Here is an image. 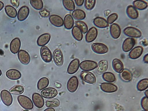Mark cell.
Instances as JSON below:
<instances>
[{"instance_id": "cell-1", "label": "cell", "mask_w": 148, "mask_h": 111, "mask_svg": "<svg viewBox=\"0 0 148 111\" xmlns=\"http://www.w3.org/2000/svg\"><path fill=\"white\" fill-rule=\"evenodd\" d=\"M17 100L19 104L23 108L29 110L33 109V103L30 99L28 97L20 95L18 96Z\"/></svg>"}, {"instance_id": "cell-2", "label": "cell", "mask_w": 148, "mask_h": 111, "mask_svg": "<svg viewBox=\"0 0 148 111\" xmlns=\"http://www.w3.org/2000/svg\"><path fill=\"white\" fill-rule=\"evenodd\" d=\"M123 32L129 38H139L142 35L141 31L138 29L132 27H129L125 28Z\"/></svg>"}, {"instance_id": "cell-3", "label": "cell", "mask_w": 148, "mask_h": 111, "mask_svg": "<svg viewBox=\"0 0 148 111\" xmlns=\"http://www.w3.org/2000/svg\"><path fill=\"white\" fill-rule=\"evenodd\" d=\"M91 48L92 50L97 54H105L107 53L109 51L107 46L101 43H94L92 45Z\"/></svg>"}, {"instance_id": "cell-4", "label": "cell", "mask_w": 148, "mask_h": 111, "mask_svg": "<svg viewBox=\"0 0 148 111\" xmlns=\"http://www.w3.org/2000/svg\"><path fill=\"white\" fill-rule=\"evenodd\" d=\"M40 53L42 58L45 62L50 63L52 61L53 56L52 52L46 46H43L41 47Z\"/></svg>"}, {"instance_id": "cell-5", "label": "cell", "mask_w": 148, "mask_h": 111, "mask_svg": "<svg viewBox=\"0 0 148 111\" xmlns=\"http://www.w3.org/2000/svg\"><path fill=\"white\" fill-rule=\"evenodd\" d=\"M96 62L91 60L83 61L79 64L80 69L84 71H90L95 69L97 66Z\"/></svg>"}, {"instance_id": "cell-6", "label": "cell", "mask_w": 148, "mask_h": 111, "mask_svg": "<svg viewBox=\"0 0 148 111\" xmlns=\"http://www.w3.org/2000/svg\"><path fill=\"white\" fill-rule=\"evenodd\" d=\"M80 76L83 81L90 84H94L96 81L95 75L90 72L83 71L80 73Z\"/></svg>"}, {"instance_id": "cell-7", "label": "cell", "mask_w": 148, "mask_h": 111, "mask_svg": "<svg viewBox=\"0 0 148 111\" xmlns=\"http://www.w3.org/2000/svg\"><path fill=\"white\" fill-rule=\"evenodd\" d=\"M79 82L78 78L76 76L71 77L68 80L67 88L70 92L73 93L75 92L78 89Z\"/></svg>"}, {"instance_id": "cell-8", "label": "cell", "mask_w": 148, "mask_h": 111, "mask_svg": "<svg viewBox=\"0 0 148 111\" xmlns=\"http://www.w3.org/2000/svg\"><path fill=\"white\" fill-rule=\"evenodd\" d=\"M1 97L3 103L7 106H10L13 103V97L11 93L7 90H4L1 91Z\"/></svg>"}, {"instance_id": "cell-9", "label": "cell", "mask_w": 148, "mask_h": 111, "mask_svg": "<svg viewBox=\"0 0 148 111\" xmlns=\"http://www.w3.org/2000/svg\"><path fill=\"white\" fill-rule=\"evenodd\" d=\"M136 43V41L134 38H128L126 39L123 42L122 49L124 52L127 53L131 51Z\"/></svg>"}, {"instance_id": "cell-10", "label": "cell", "mask_w": 148, "mask_h": 111, "mask_svg": "<svg viewBox=\"0 0 148 111\" xmlns=\"http://www.w3.org/2000/svg\"><path fill=\"white\" fill-rule=\"evenodd\" d=\"M55 63L58 66H61L64 63V57L62 52L60 49H56L54 51L53 55Z\"/></svg>"}, {"instance_id": "cell-11", "label": "cell", "mask_w": 148, "mask_h": 111, "mask_svg": "<svg viewBox=\"0 0 148 111\" xmlns=\"http://www.w3.org/2000/svg\"><path fill=\"white\" fill-rule=\"evenodd\" d=\"M18 59L22 64L28 65L30 62L31 58L29 53L26 51L21 50L18 54Z\"/></svg>"}, {"instance_id": "cell-12", "label": "cell", "mask_w": 148, "mask_h": 111, "mask_svg": "<svg viewBox=\"0 0 148 111\" xmlns=\"http://www.w3.org/2000/svg\"><path fill=\"white\" fill-rule=\"evenodd\" d=\"M110 31L111 36L115 39H118L121 33V27L117 23H114L111 25L110 27Z\"/></svg>"}, {"instance_id": "cell-13", "label": "cell", "mask_w": 148, "mask_h": 111, "mask_svg": "<svg viewBox=\"0 0 148 111\" xmlns=\"http://www.w3.org/2000/svg\"><path fill=\"white\" fill-rule=\"evenodd\" d=\"M97 35V29L94 27H91L85 35L86 41L88 43L93 42L96 39Z\"/></svg>"}, {"instance_id": "cell-14", "label": "cell", "mask_w": 148, "mask_h": 111, "mask_svg": "<svg viewBox=\"0 0 148 111\" xmlns=\"http://www.w3.org/2000/svg\"><path fill=\"white\" fill-rule=\"evenodd\" d=\"M30 12L28 7L26 6L22 7L18 10L17 14L18 20L20 21L25 20L28 17Z\"/></svg>"}, {"instance_id": "cell-15", "label": "cell", "mask_w": 148, "mask_h": 111, "mask_svg": "<svg viewBox=\"0 0 148 111\" xmlns=\"http://www.w3.org/2000/svg\"><path fill=\"white\" fill-rule=\"evenodd\" d=\"M80 64V61L78 59L73 60L70 62L67 71L70 75L75 73L78 70Z\"/></svg>"}, {"instance_id": "cell-16", "label": "cell", "mask_w": 148, "mask_h": 111, "mask_svg": "<svg viewBox=\"0 0 148 111\" xmlns=\"http://www.w3.org/2000/svg\"><path fill=\"white\" fill-rule=\"evenodd\" d=\"M41 95L47 99H51L56 97L58 94L57 90L53 88H49L43 90L41 92Z\"/></svg>"}, {"instance_id": "cell-17", "label": "cell", "mask_w": 148, "mask_h": 111, "mask_svg": "<svg viewBox=\"0 0 148 111\" xmlns=\"http://www.w3.org/2000/svg\"><path fill=\"white\" fill-rule=\"evenodd\" d=\"M32 100L34 104L37 108H42L45 104V101L42 96L38 93H34L32 96Z\"/></svg>"}, {"instance_id": "cell-18", "label": "cell", "mask_w": 148, "mask_h": 111, "mask_svg": "<svg viewBox=\"0 0 148 111\" xmlns=\"http://www.w3.org/2000/svg\"><path fill=\"white\" fill-rule=\"evenodd\" d=\"M144 51L143 47L138 46L132 49L129 53V57L132 59H136L140 58Z\"/></svg>"}, {"instance_id": "cell-19", "label": "cell", "mask_w": 148, "mask_h": 111, "mask_svg": "<svg viewBox=\"0 0 148 111\" xmlns=\"http://www.w3.org/2000/svg\"><path fill=\"white\" fill-rule=\"evenodd\" d=\"M21 45L20 39L18 38H16L11 41L10 45V51L14 54H17L19 51Z\"/></svg>"}, {"instance_id": "cell-20", "label": "cell", "mask_w": 148, "mask_h": 111, "mask_svg": "<svg viewBox=\"0 0 148 111\" xmlns=\"http://www.w3.org/2000/svg\"><path fill=\"white\" fill-rule=\"evenodd\" d=\"M49 20L53 25L56 27H60L64 25L63 19L58 15H51L49 17Z\"/></svg>"}, {"instance_id": "cell-21", "label": "cell", "mask_w": 148, "mask_h": 111, "mask_svg": "<svg viewBox=\"0 0 148 111\" xmlns=\"http://www.w3.org/2000/svg\"><path fill=\"white\" fill-rule=\"evenodd\" d=\"M101 90L106 93H113L116 92L118 88L116 85L109 83H103L101 85Z\"/></svg>"}, {"instance_id": "cell-22", "label": "cell", "mask_w": 148, "mask_h": 111, "mask_svg": "<svg viewBox=\"0 0 148 111\" xmlns=\"http://www.w3.org/2000/svg\"><path fill=\"white\" fill-rule=\"evenodd\" d=\"M6 75L9 79L14 80L19 79L21 77V74L20 71L14 69L8 70L6 72Z\"/></svg>"}, {"instance_id": "cell-23", "label": "cell", "mask_w": 148, "mask_h": 111, "mask_svg": "<svg viewBox=\"0 0 148 111\" xmlns=\"http://www.w3.org/2000/svg\"><path fill=\"white\" fill-rule=\"evenodd\" d=\"M51 35L47 33L43 34L40 36L37 40V44L40 47L44 46L50 42Z\"/></svg>"}, {"instance_id": "cell-24", "label": "cell", "mask_w": 148, "mask_h": 111, "mask_svg": "<svg viewBox=\"0 0 148 111\" xmlns=\"http://www.w3.org/2000/svg\"><path fill=\"white\" fill-rule=\"evenodd\" d=\"M93 23L96 27L99 28H105L109 26L106 19L101 17H97L95 18L93 20Z\"/></svg>"}, {"instance_id": "cell-25", "label": "cell", "mask_w": 148, "mask_h": 111, "mask_svg": "<svg viewBox=\"0 0 148 111\" xmlns=\"http://www.w3.org/2000/svg\"><path fill=\"white\" fill-rule=\"evenodd\" d=\"M126 13L128 16L132 19H136L139 17V14L138 10L132 5H129L127 7Z\"/></svg>"}, {"instance_id": "cell-26", "label": "cell", "mask_w": 148, "mask_h": 111, "mask_svg": "<svg viewBox=\"0 0 148 111\" xmlns=\"http://www.w3.org/2000/svg\"><path fill=\"white\" fill-rule=\"evenodd\" d=\"M108 63L107 60H103L99 62L96 69V72L99 75L103 74L107 70Z\"/></svg>"}, {"instance_id": "cell-27", "label": "cell", "mask_w": 148, "mask_h": 111, "mask_svg": "<svg viewBox=\"0 0 148 111\" xmlns=\"http://www.w3.org/2000/svg\"><path fill=\"white\" fill-rule=\"evenodd\" d=\"M113 67L117 73H121L124 70V66L122 61L119 59H114L112 63Z\"/></svg>"}, {"instance_id": "cell-28", "label": "cell", "mask_w": 148, "mask_h": 111, "mask_svg": "<svg viewBox=\"0 0 148 111\" xmlns=\"http://www.w3.org/2000/svg\"><path fill=\"white\" fill-rule=\"evenodd\" d=\"M64 25L65 28L70 30L72 28L74 25V20L71 15L68 14L66 15L64 21Z\"/></svg>"}, {"instance_id": "cell-29", "label": "cell", "mask_w": 148, "mask_h": 111, "mask_svg": "<svg viewBox=\"0 0 148 111\" xmlns=\"http://www.w3.org/2000/svg\"><path fill=\"white\" fill-rule=\"evenodd\" d=\"M72 35L76 40L80 41L83 38V33L80 29L76 26L73 28L71 31Z\"/></svg>"}, {"instance_id": "cell-30", "label": "cell", "mask_w": 148, "mask_h": 111, "mask_svg": "<svg viewBox=\"0 0 148 111\" xmlns=\"http://www.w3.org/2000/svg\"><path fill=\"white\" fill-rule=\"evenodd\" d=\"M72 16L74 19L78 21L84 20L86 17L85 12L80 9L74 10L72 13Z\"/></svg>"}, {"instance_id": "cell-31", "label": "cell", "mask_w": 148, "mask_h": 111, "mask_svg": "<svg viewBox=\"0 0 148 111\" xmlns=\"http://www.w3.org/2000/svg\"><path fill=\"white\" fill-rule=\"evenodd\" d=\"M5 11L7 16L10 18H15L17 16V12L16 10L12 6L8 5L6 6Z\"/></svg>"}, {"instance_id": "cell-32", "label": "cell", "mask_w": 148, "mask_h": 111, "mask_svg": "<svg viewBox=\"0 0 148 111\" xmlns=\"http://www.w3.org/2000/svg\"><path fill=\"white\" fill-rule=\"evenodd\" d=\"M120 77L123 81L128 82L131 81L132 79V75L131 73L129 70L125 69L121 73Z\"/></svg>"}, {"instance_id": "cell-33", "label": "cell", "mask_w": 148, "mask_h": 111, "mask_svg": "<svg viewBox=\"0 0 148 111\" xmlns=\"http://www.w3.org/2000/svg\"><path fill=\"white\" fill-rule=\"evenodd\" d=\"M133 4L136 8L141 10H145L148 7L147 3L144 1H135Z\"/></svg>"}, {"instance_id": "cell-34", "label": "cell", "mask_w": 148, "mask_h": 111, "mask_svg": "<svg viewBox=\"0 0 148 111\" xmlns=\"http://www.w3.org/2000/svg\"><path fill=\"white\" fill-rule=\"evenodd\" d=\"M49 84V79L45 77L41 78L38 81V88L40 90H43L47 88Z\"/></svg>"}, {"instance_id": "cell-35", "label": "cell", "mask_w": 148, "mask_h": 111, "mask_svg": "<svg viewBox=\"0 0 148 111\" xmlns=\"http://www.w3.org/2000/svg\"><path fill=\"white\" fill-rule=\"evenodd\" d=\"M63 4L65 8L69 11H72L75 9V5L73 0H63Z\"/></svg>"}, {"instance_id": "cell-36", "label": "cell", "mask_w": 148, "mask_h": 111, "mask_svg": "<svg viewBox=\"0 0 148 111\" xmlns=\"http://www.w3.org/2000/svg\"><path fill=\"white\" fill-rule=\"evenodd\" d=\"M24 88L21 85H18L14 86L10 90V92L15 95H20L24 92Z\"/></svg>"}, {"instance_id": "cell-37", "label": "cell", "mask_w": 148, "mask_h": 111, "mask_svg": "<svg viewBox=\"0 0 148 111\" xmlns=\"http://www.w3.org/2000/svg\"><path fill=\"white\" fill-rule=\"evenodd\" d=\"M103 79L109 83H112L116 80V78L114 74L110 72L104 73L102 76Z\"/></svg>"}, {"instance_id": "cell-38", "label": "cell", "mask_w": 148, "mask_h": 111, "mask_svg": "<svg viewBox=\"0 0 148 111\" xmlns=\"http://www.w3.org/2000/svg\"><path fill=\"white\" fill-rule=\"evenodd\" d=\"M30 2L33 8L36 10H41L43 7V3L42 0H30Z\"/></svg>"}, {"instance_id": "cell-39", "label": "cell", "mask_w": 148, "mask_h": 111, "mask_svg": "<svg viewBox=\"0 0 148 111\" xmlns=\"http://www.w3.org/2000/svg\"><path fill=\"white\" fill-rule=\"evenodd\" d=\"M75 23L82 33L85 34L87 33L88 28L87 25L85 23L81 21H75Z\"/></svg>"}, {"instance_id": "cell-40", "label": "cell", "mask_w": 148, "mask_h": 111, "mask_svg": "<svg viewBox=\"0 0 148 111\" xmlns=\"http://www.w3.org/2000/svg\"><path fill=\"white\" fill-rule=\"evenodd\" d=\"M148 87V79H145L140 80L137 85V89L140 91H143L147 89Z\"/></svg>"}, {"instance_id": "cell-41", "label": "cell", "mask_w": 148, "mask_h": 111, "mask_svg": "<svg viewBox=\"0 0 148 111\" xmlns=\"http://www.w3.org/2000/svg\"><path fill=\"white\" fill-rule=\"evenodd\" d=\"M45 104L47 108L57 107L60 106V101L57 99L54 98L47 100Z\"/></svg>"}, {"instance_id": "cell-42", "label": "cell", "mask_w": 148, "mask_h": 111, "mask_svg": "<svg viewBox=\"0 0 148 111\" xmlns=\"http://www.w3.org/2000/svg\"><path fill=\"white\" fill-rule=\"evenodd\" d=\"M84 6L86 9L91 10L95 6L96 1L95 0H86L84 1Z\"/></svg>"}, {"instance_id": "cell-43", "label": "cell", "mask_w": 148, "mask_h": 111, "mask_svg": "<svg viewBox=\"0 0 148 111\" xmlns=\"http://www.w3.org/2000/svg\"><path fill=\"white\" fill-rule=\"evenodd\" d=\"M118 17L117 14L113 13L108 16L107 21L109 24H112L118 19Z\"/></svg>"}, {"instance_id": "cell-44", "label": "cell", "mask_w": 148, "mask_h": 111, "mask_svg": "<svg viewBox=\"0 0 148 111\" xmlns=\"http://www.w3.org/2000/svg\"><path fill=\"white\" fill-rule=\"evenodd\" d=\"M141 104L143 108L146 111H148V98L145 97L142 99Z\"/></svg>"}, {"instance_id": "cell-45", "label": "cell", "mask_w": 148, "mask_h": 111, "mask_svg": "<svg viewBox=\"0 0 148 111\" xmlns=\"http://www.w3.org/2000/svg\"><path fill=\"white\" fill-rule=\"evenodd\" d=\"M39 14L40 16L43 18H47L50 16L51 13L50 11L46 8H43L39 11Z\"/></svg>"}, {"instance_id": "cell-46", "label": "cell", "mask_w": 148, "mask_h": 111, "mask_svg": "<svg viewBox=\"0 0 148 111\" xmlns=\"http://www.w3.org/2000/svg\"><path fill=\"white\" fill-rule=\"evenodd\" d=\"M10 2L12 5L16 8H18L19 6L20 2L18 0H10Z\"/></svg>"}, {"instance_id": "cell-47", "label": "cell", "mask_w": 148, "mask_h": 111, "mask_svg": "<svg viewBox=\"0 0 148 111\" xmlns=\"http://www.w3.org/2000/svg\"><path fill=\"white\" fill-rule=\"evenodd\" d=\"M84 0H75V2L76 5L78 6H81L84 2Z\"/></svg>"}, {"instance_id": "cell-48", "label": "cell", "mask_w": 148, "mask_h": 111, "mask_svg": "<svg viewBox=\"0 0 148 111\" xmlns=\"http://www.w3.org/2000/svg\"><path fill=\"white\" fill-rule=\"evenodd\" d=\"M143 61L145 63L147 64L148 63V54H146L143 58Z\"/></svg>"}, {"instance_id": "cell-49", "label": "cell", "mask_w": 148, "mask_h": 111, "mask_svg": "<svg viewBox=\"0 0 148 111\" xmlns=\"http://www.w3.org/2000/svg\"><path fill=\"white\" fill-rule=\"evenodd\" d=\"M110 10H106L104 12L105 15L106 17L108 16L110 13Z\"/></svg>"}, {"instance_id": "cell-50", "label": "cell", "mask_w": 148, "mask_h": 111, "mask_svg": "<svg viewBox=\"0 0 148 111\" xmlns=\"http://www.w3.org/2000/svg\"><path fill=\"white\" fill-rule=\"evenodd\" d=\"M4 6V3L3 2L0 1V11H1L3 9Z\"/></svg>"}, {"instance_id": "cell-51", "label": "cell", "mask_w": 148, "mask_h": 111, "mask_svg": "<svg viewBox=\"0 0 148 111\" xmlns=\"http://www.w3.org/2000/svg\"><path fill=\"white\" fill-rule=\"evenodd\" d=\"M44 111H55V110L53 108H50L46 109Z\"/></svg>"}, {"instance_id": "cell-52", "label": "cell", "mask_w": 148, "mask_h": 111, "mask_svg": "<svg viewBox=\"0 0 148 111\" xmlns=\"http://www.w3.org/2000/svg\"><path fill=\"white\" fill-rule=\"evenodd\" d=\"M145 94L146 95V97H148V90H146L145 92Z\"/></svg>"}, {"instance_id": "cell-53", "label": "cell", "mask_w": 148, "mask_h": 111, "mask_svg": "<svg viewBox=\"0 0 148 111\" xmlns=\"http://www.w3.org/2000/svg\"><path fill=\"white\" fill-rule=\"evenodd\" d=\"M2 75V72L1 70L0 69V76H1Z\"/></svg>"}, {"instance_id": "cell-54", "label": "cell", "mask_w": 148, "mask_h": 111, "mask_svg": "<svg viewBox=\"0 0 148 111\" xmlns=\"http://www.w3.org/2000/svg\"><path fill=\"white\" fill-rule=\"evenodd\" d=\"M23 111H30L28 110H24Z\"/></svg>"}, {"instance_id": "cell-55", "label": "cell", "mask_w": 148, "mask_h": 111, "mask_svg": "<svg viewBox=\"0 0 148 111\" xmlns=\"http://www.w3.org/2000/svg\"></svg>"}]
</instances>
